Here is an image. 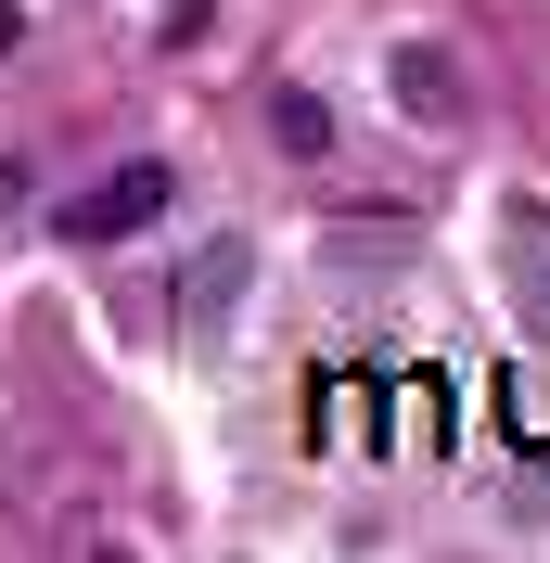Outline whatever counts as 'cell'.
Listing matches in <instances>:
<instances>
[{"label":"cell","instance_id":"obj_1","mask_svg":"<svg viewBox=\"0 0 550 563\" xmlns=\"http://www.w3.org/2000/svg\"><path fill=\"white\" fill-rule=\"evenodd\" d=\"M167 154H129V167H103L90 179V192H65V206H52V231H65V244H129V231H154V218H167Z\"/></svg>","mask_w":550,"mask_h":563},{"label":"cell","instance_id":"obj_2","mask_svg":"<svg viewBox=\"0 0 550 563\" xmlns=\"http://www.w3.org/2000/svg\"><path fill=\"white\" fill-rule=\"evenodd\" d=\"M499 435H513L525 461H550V358H513V372H499Z\"/></svg>","mask_w":550,"mask_h":563},{"label":"cell","instance_id":"obj_3","mask_svg":"<svg viewBox=\"0 0 550 563\" xmlns=\"http://www.w3.org/2000/svg\"><path fill=\"white\" fill-rule=\"evenodd\" d=\"M436 372H397V435H384V449H436Z\"/></svg>","mask_w":550,"mask_h":563},{"label":"cell","instance_id":"obj_4","mask_svg":"<svg viewBox=\"0 0 550 563\" xmlns=\"http://www.w3.org/2000/svg\"><path fill=\"white\" fill-rule=\"evenodd\" d=\"M0 52H13V0H0Z\"/></svg>","mask_w":550,"mask_h":563}]
</instances>
